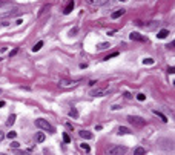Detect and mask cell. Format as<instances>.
I'll return each instance as SVG.
<instances>
[{
	"label": "cell",
	"instance_id": "d6986e66",
	"mask_svg": "<svg viewBox=\"0 0 175 155\" xmlns=\"http://www.w3.org/2000/svg\"><path fill=\"white\" fill-rule=\"evenodd\" d=\"M9 140H13V138H16L17 137V132H14V131H11V132H8V135H6Z\"/></svg>",
	"mask_w": 175,
	"mask_h": 155
},
{
	"label": "cell",
	"instance_id": "cb8c5ba5",
	"mask_svg": "<svg viewBox=\"0 0 175 155\" xmlns=\"http://www.w3.org/2000/svg\"><path fill=\"white\" fill-rule=\"evenodd\" d=\"M143 63H144V65H152V63H154V60H152V58H144Z\"/></svg>",
	"mask_w": 175,
	"mask_h": 155
},
{
	"label": "cell",
	"instance_id": "8fae6325",
	"mask_svg": "<svg viewBox=\"0 0 175 155\" xmlns=\"http://www.w3.org/2000/svg\"><path fill=\"white\" fill-rule=\"evenodd\" d=\"M45 138H46V137H45L43 132H39V134L36 135V141H37V143H43V141H45Z\"/></svg>",
	"mask_w": 175,
	"mask_h": 155
},
{
	"label": "cell",
	"instance_id": "7c38bea8",
	"mask_svg": "<svg viewBox=\"0 0 175 155\" xmlns=\"http://www.w3.org/2000/svg\"><path fill=\"white\" fill-rule=\"evenodd\" d=\"M72 8H74V2H72V0H71V2H69V3H68V6H66V8H64V11H63V14H69V12H71V11H72Z\"/></svg>",
	"mask_w": 175,
	"mask_h": 155
},
{
	"label": "cell",
	"instance_id": "ba28073f",
	"mask_svg": "<svg viewBox=\"0 0 175 155\" xmlns=\"http://www.w3.org/2000/svg\"><path fill=\"white\" fill-rule=\"evenodd\" d=\"M78 134H80V137H82V138H85V140H92V138H94V134H92V132L85 131V129H83V131H80Z\"/></svg>",
	"mask_w": 175,
	"mask_h": 155
},
{
	"label": "cell",
	"instance_id": "e0dca14e",
	"mask_svg": "<svg viewBox=\"0 0 175 155\" xmlns=\"http://www.w3.org/2000/svg\"><path fill=\"white\" fill-rule=\"evenodd\" d=\"M14 122H16V115H11L8 118V122H6V124H8V126H13Z\"/></svg>",
	"mask_w": 175,
	"mask_h": 155
},
{
	"label": "cell",
	"instance_id": "603a6c76",
	"mask_svg": "<svg viewBox=\"0 0 175 155\" xmlns=\"http://www.w3.org/2000/svg\"><path fill=\"white\" fill-rule=\"evenodd\" d=\"M118 55V52H112V54H109V55H106L105 60H109V58H112V57H117Z\"/></svg>",
	"mask_w": 175,
	"mask_h": 155
},
{
	"label": "cell",
	"instance_id": "6da1fadb",
	"mask_svg": "<svg viewBox=\"0 0 175 155\" xmlns=\"http://www.w3.org/2000/svg\"><path fill=\"white\" fill-rule=\"evenodd\" d=\"M36 126L40 127V129H43V131H48L49 134H54V132H55V127L52 126L49 122L43 120V118H37V120H36Z\"/></svg>",
	"mask_w": 175,
	"mask_h": 155
},
{
	"label": "cell",
	"instance_id": "44dd1931",
	"mask_svg": "<svg viewBox=\"0 0 175 155\" xmlns=\"http://www.w3.org/2000/svg\"><path fill=\"white\" fill-rule=\"evenodd\" d=\"M80 146H82V149H83V150H85V152H91V147H89V146H88V144H86V143H83V144H80Z\"/></svg>",
	"mask_w": 175,
	"mask_h": 155
},
{
	"label": "cell",
	"instance_id": "5bb4252c",
	"mask_svg": "<svg viewBox=\"0 0 175 155\" xmlns=\"http://www.w3.org/2000/svg\"><path fill=\"white\" fill-rule=\"evenodd\" d=\"M69 117H72V118H77V117H78V112H77V109H75V108H72L69 111Z\"/></svg>",
	"mask_w": 175,
	"mask_h": 155
},
{
	"label": "cell",
	"instance_id": "52a82bcc",
	"mask_svg": "<svg viewBox=\"0 0 175 155\" xmlns=\"http://www.w3.org/2000/svg\"><path fill=\"white\" fill-rule=\"evenodd\" d=\"M106 92H108V89H106V88H97V89H94L92 92H91V95H94V97H103Z\"/></svg>",
	"mask_w": 175,
	"mask_h": 155
},
{
	"label": "cell",
	"instance_id": "4fadbf2b",
	"mask_svg": "<svg viewBox=\"0 0 175 155\" xmlns=\"http://www.w3.org/2000/svg\"><path fill=\"white\" fill-rule=\"evenodd\" d=\"M124 14V9H118V11H115V12H112V18H118L121 17Z\"/></svg>",
	"mask_w": 175,
	"mask_h": 155
},
{
	"label": "cell",
	"instance_id": "f546056e",
	"mask_svg": "<svg viewBox=\"0 0 175 155\" xmlns=\"http://www.w3.org/2000/svg\"><path fill=\"white\" fill-rule=\"evenodd\" d=\"M75 32H77V28H74V29H71V31H69V34H71V35H74Z\"/></svg>",
	"mask_w": 175,
	"mask_h": 155
},
{
	"label": "cell",
	"instance_id": "1f68e13d",
	"mask_svg": "<svg viewBox=\"0 0 175 155\" xmlns=\"http://www.w3.org/2000/svg\"><path fill=\"white\" fill-rule=\"evenodd\" d=\"M167 71H169V74H174V66H170V68H169V69H167Z\"/></svg>",
	"mask_w": 175,
	"mask_h": 155
},
{
	"label": "cell",
	"instance_id": "83f0119b",
	"mask_svg": "<svg viewBox=\"0 0 175 155\" xmlns=\"http://www.w3.org/2000/svg\"><path fill=\"white\" fill-rule=\"evenodd\" d=\"M6 3H8V0H0V8H2L3 5H6Z\"/></svg>",
	"mask_w": 175,
	"mask_h": 155
},
{
	"label": "cell",
	"instance_id": "9a60e30c",
	"mask_svg": "<svg viewBox=\"0 0 175 155\" xmlns=\"http://www.w3.org/2000/svg\"><path fill=\"white\" fill-rule=\"evenodd\" d=\"M154 114H155V115H158V117H160V118H161L164 123L167 122V117H166L164 114H161V112H158V111H154Z\"/></svg>",
	"mask_w": 175,
	"mask_h": 155
},
{
	"label": "cell",
	"instance_id": "484cf974",
	"mask_svg": "<svg viewBox=\"0 0 175 155\" xmlns=\"http://www.w3.org/2000/svg\"><path fill=\"white\" fill-rule=\"evenodd\" d=\"M11 147L17 149V147H20V143H18V141H13V143H11Z\"/></svg>",
	"mask_w": 175,
	"mask_h": 155
},
{
	"label": "cell",
	"instance_id": "7a4b0ae2",
	"mask_svg": "<svg viewBox=\"0 0 175 155\" xmlns=\"http://www.w3.org/2000/svg\"><path fill=\"white\" fill-rule=\"evenodd\" d=\"M128 122L131 124H134L135 127H143L146 124V120H143L141 117H137V115H129L128 117Z\"/></svg>",
	"mask_w": 175,
	"mask_h": 155
},
{
	"label": "cell",
	"instance_id": "277c9868",
	"mask_svg": "<svg viewBox=\"0 0 175 155\" xmlns=\"http://www.w3.org/2000/svg\"><path fill=\"white\" fill-rule=\"evenodd\" d=\"M128 152V147L124 146H117V147H112L111 150H109V154L112 155H121V154H126Z\"/></svg>",
	"mask_w": 175,
	"mask_h": 155
},
{
	"label": "cell",
	"instance_id": "d6a6232c",
	"mask_svg": "<svg viewBox=\"0 0 175 155\" xmlns=\"http://www.w3.org/2000/svg\"><path fill=\"white\" fill-rule=\"evenodd\" d=\"M5 104H6L5 101H0V108H3V106H5Z\"/></svg>",
	"mask_w": 175,
	"mask_h": 155
},
{
	"label": "cell",
	"instance_id": "f1b7e54d",
	"mask_svg": "<svg viewBox=\"0 0 175 155\" xmlns=\"http://www.w3.org/2000/svg\"><path fill=\"white\" fill-rule=\"evenodd\" d=\"M174 41H172V43H170V45H167V49H170V51H174Z\"/></svg>",
	"mask_w": 175,
	"mask_h": 155
},
{
	"label": "cell",
	"instance_id": "836d02e7",
	"mask_svg": "<svg viewBox=\"0 0 175 155\" xmlns=\"http://www.w3.org/2000/svg\"><path fill=\"white\" fill-rule=\"evenodd\" d=\"M0 94H2V89H0Z\"/></svg>",
	"mask_w": 175,
	"mask_h": 155
},
{
	"label": "cell",
	"instance_id": "d4e9b609",
	"mask_svg": "<svg viewBox=\"0 0 175 155\" xmlns=\"http://www.w3.org/2000/svg\"><path fill=\"white\" fill-rule=\"evenodd\" d=\"M63 140H64V143H69L71 141V137L68 134H63Z\"/></svg>",
	"mask_w": 175,
	"mask_h": 155
},
{
	"label": "cell",
	"instance_id": "ac0fdd59",
	"mask_svg": "<svg viewBox=\"0 0 175 155\" xmlns=\"http://www.w3.org/2000/svg\"><path fill=\"white\" fill-rule=\"evenodd\" d=\"M134 152H135V154H138V155H144V154H146V149H143V147H137Z\"/></svg>",
	"mask_w": 175,
	"mask_h": 155
},
{
	"label": "cell",
	"instance_id": "8992f818",
	"mask_svg": "<svg viewBox=\"0 0 175 155\" xmlns=\"http://www.w3.org/2000/svg\"><path fill=\"white\" fill-rule=\"evenodd\" d=\"M85 2L91 6H103L109 2V0H85Z\"/></svg>",
	"mask_w": 175,
	"mask_h": 155
},
{
	"label": "cell",
	"instance_id": "4316f807",
	"mask_svg": "<svg viewBox=\"0 0 175 155\" xmlns=\"http://www.w3.org/2000/svg\"><path fill=\"white\" fill-rule=\"evenodd\" d=\"M17 51H18V49H14V51H13V52H9V57H14V55H16V54H17Z\"/></svg>",
	"mask_w": 175,
	"mask_h": 155
},
{
	"label": "cell",
	"instance_id": "7402d4cb",
	"mask_svg": "<svg viewBox=\"0 0 175 155\" xmlns=\"http://www.w3.org/2000/svg\"><path fill=\"white\" fill-rule=\"evenodd\" d=\"M137 100H138V101H144V100H146V95H144V94H138V95H137Z\"/></svg>",
	"mask_w": 175,
	"mask_h": 155
},
{
	"label": "cell",
	"instance_id": "5b68a950",
	"mask_svg": "<svg viewBox=\"0 0 175 155\" xmlns=\"http://www.w3.org/2000/svg\"><path fill=\"white\" fill-rule=\"evenodd\" d=\"M129 39L134 40V41H147L146 37L141 35V34H138V32H131L129 34Z\"/></svg>",
	"mask_w": 175,
	"mask_h": 155
},
{
	"label": "cell",
	"instance_id": "ffe728a7",
	"mask_svg": "<svg viewBox=\"0 0 175 155\" xmlns=\"http://www.w3.org/2000/svg\"><path fill=\"white\" fill-rule=\"evenodd\" d=\"M109 46H111V45H109V43H101V45H98V51H101V49H106V48H109Z\"/></svg>",
	"mask_w": 175,
	"mask_h": 155
},
{
	"label": "cell",
	"instance_id": "30bf717a",
	"mask_svg": "<svg viewBox=\"0 0 175 155\" xmlns=\"http://www.w3.org/2000/svg\"><path fill=\"white\" fill-rule=\"evenodd\" d=\"M167 35H169V31H167V29H161V31H158V34H157V39H166Z\"/></svg>",
	"mask_w": 175,
	"mask_h": 155
},
{
	"label": "cell",
	"instance_id": "9c48e42d",
	"mask_svg": "<svg viewBox=\"0 0 175 155\" xmlns=\"http://www.w3.org/2000/svg\"><path fill=\"white\" fill-rule=\"evenodd\" d=\"M118 135H126V134H131V129L129 127H124V126H120L118 127V132H117Z\"/></svg>",
	"mask_w": 175,
	"mask_h": 155
},
{
	"label": "cell",
	"instance_id": "4dcf8cb0",
	"mask_svg": "<svg viewBox=\"0 0 175 155\" xmlns=\"http://www.w3.org/2000/svg\"><path fill=\"white\" fill-rule=\"evenodd\" d=\"M3 138H5V134H3V132H2V131H0V141H2V140H3Z\"/></svg>",
	"mask_w": 175,
	"mask_h": 155
},
{
	"label": "cell",
	"instance_id": "2e32d148",
	"mask_svg": "<svg viewBox=\"0 0 175 155\" xmlns=\"http://www.w3.org/2000/svg\"><path fill=\"white\" fill-rule=\"evenodd\" d=\"M41 46H43V41H39V43H36V46L32 48V51H34V52L40 51V49H41Z\"/></svg>",
	"mask_w": 175,
	"mask_h": 155
},
{
	"label": "cell",
	"instance_id": "3957f363",
	"mask_svg": "<svg viewBox=\"0 0 175 155\" xmlns=\"http://www.w3.org/2000/svg\"><path fill=\"white\" fill-rule=\"evenodd\" d=\"M78 80H68V78H62L60 80V86L62 88H74V86H77Z\"/></svg>",
	"mask_w": 175,
	"mask_h": 155
}]
</instances>
